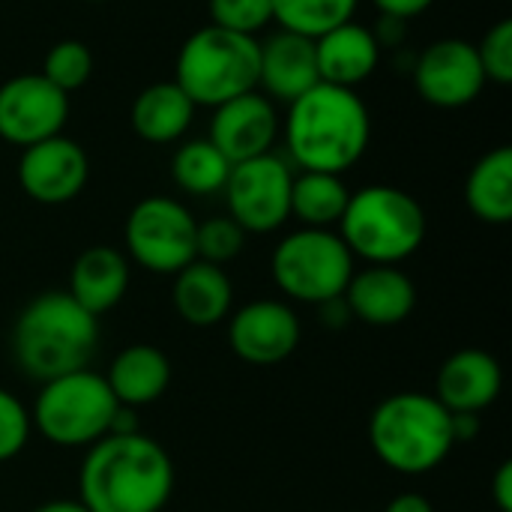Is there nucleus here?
Masks as SVG:
<instances>
[{
	"instance_id": "7c9ffc66",
	"label": "nucleus",
	"mask_w": 512,
	"mask_h": 512,
	"mask_svg": "<svg viewBox=\"0 0 512 512\" xmlns=\"http://www.w3.org/2000/svg\"><path fill=\"white\" fill-rule=\"evenodd\" d=\"M486 81L495 84H510L512 81V21L501 18L495 27L486 30L483 42L477 45Z\"/></svg>"
},
{
	"instance_id": "9b49d317",
	"label": "nucleus",
	"mask_w": 512,
	"mask_h": 512,
	"mask_svg": "<svg viewBox=\"0 0 512 512\" xmlns=\"http://www.w3.org/2000/svg\"><path fill=\"white\" fill-rule=\"evenodd\" d=\"M69 120V93L54 87L42 72H24L0 84V138L30 147L63 135Z\"/></svg>"
},
{
	"instance_id": "a211bd4d",
	"label": "nucleus",
	"mask_w": 512,
	"mask_h": 512,
	"mask_svg": "<svg viewBox=\"0 0 512 512\" xmlns=\"http://www.w3.org/2000/svg\"><path fill=\"white\" fill-rule=\"evenodd\" d=\"M318 81L315 39L279 30L258 42V87L267 90V99L294 102Z\"/></svg>"
},
{
	"instance_id": "a878e982",
	"label": "nucleus",
	"mask_w": 512,
	"mask_h": 512,
	"mask_svg": "<svg viewBox=\"0 0 512 512\" xmlns=\"http://www.w3.org/2000/svg\"><path fill=\"white\" fill-rule=\"evenodd\" d=\"M228 174H231V162L216 150L210 138H192L180 144L171 159V177L189 195L222 192Z\"/></svg>"
},
{
	"instance_id": "f3484780",
	"label": "nucleus",
	"mask_w": 512,
	"mask_h": 512,
	"mask_svg": "<svg viewBox=\"0 0 512 512\" xmlns=\"http://www.w3.org/2000/svg\"><path fill=\"white\" fill-rule=\"evenodd\" d=\"M504 387L501 363L480 348L456 351L444 360L435 378V399L450 414H480L498 402Z\"/></svg>"
},
{
	"instance_id": "9d476101",
	"label": "nucleus",
	"mask_w": 512,
	"mask_h": 512,
	"mask_svg": "<svg viewBox=\"0 0 512 512\" xmlns=\"http://www.w3.org/2000/svg\"><path fill=\"white\" fill-rule=\"evenodd\" d=\"M291 183V165L273 153L231 165L222 189L228 216L246 234H270L282 228L291 219Z\"/></svg>"
},
{
	"instance_id": "72a5a7b5",
	"label": "nucleus",
	"mask_w": 512,
	"mask_h": 512,
	"mask_svg": "<svg viewBox=\"0 0 512 512\" xmlns=\"http://www.w3.org/2000/svg\"><path fill=\"white\" fill-rule=\"evenodd\" d=\"M492 498L501 512H512V462H504L492 480Z\"/></svg>"
},
{
	"instance_id": "2eb2a0df",
	"label": "nucleus",
	"mask_w": 512,
	"mask_h": 512,
	"mask_svg": "<svg viewBox=\"0 0 512 512\" xmlns=\"http://www.w3.org/2000/svg\"><path fill=\"white\" fill-rule=\"evenodd\" d=\"M276 135L279 114L273 108V99H267L258 90L240 93L213 108L210 141L231 165L270 153Z\"/></svg>"
},
{
	"instance_id": "412c9836",
	"label": "nucleus",
	"mask_w": 512,
	"mask_h": 512,
	"mask_svg": "<svg viewBox=\"0 0 512 512\" xmlns=\"http://www.w3.org/2000/svg\"><path fill=\"white\" fill-rule=\"evenodd\" d=\"M171 303L189 327H216L231 312L234 285L222 267L195 258L174 273Z\"/></svg>"
},
{
	"instance_id": "f8f14e48",
	"label": "nucleus",
	"mask_w": 512,
	"mask_h": 512,
	"mask_svg": "<svg viewBox=\"0 0 512 512\" xmlns=\"http://www.w3.org/2000/svg\"><path fill=\"white\" fill-rule=\"evenodd\" d=\"M414 84L417 93L438 108L471 105L486 87L477 45L456 36L432 42L414 63Z\"/></svg>"
},
{
	"instance_id": "1a4fd4ad",
	"label": "nucleus",
	"mask_w": 512,
	"mask_h": 512,
	"mask_svg": "<svg viewBox=\"0 0 512 512\" xmlns=\"http://www.w3.org/2000/svg\"><path fill=\"white\" fill-rule=\"evenodd\" d=\"M195 216L168 195H150L138 201L126 216V249L135 264L150 273L174 276L195 261Z\"/></svg>"
},
{
	"instance_id": "dca6fc26",
	"label": "nucleus",
	"mask_w": 512,
	"mask_h": 512,
	"mask_svg": "<svg viewBox=\"0 0 512 512\" xmlns=\"http://www.w3.org/2000/svg\"><path fill=\"white\" fill-rule=\"evenodd\" d=\"M348 312L369 327H396L417 306V288L399 264H369L366 270H354L345 294Z\"/></svg>"
},
{
	"instance_id": "e433bc0d",
	"label": "nucleus",
	"mask_w": 512,
	"mask_h": 512,
	"mask_svg": "<svg viewBox=\"0 0 512 512\" xmlns=\"http://www.w3.org/2000/svg\"><path fill=\"white\" fill-rule=\"evenodd\" d=\"M33 512H87V507L81 501H48Z\"/></svg>"
},
{
	"instance_id": "7ed1b4c3",
	"label": "nucleus",
	"mask_w": 512,
	"mask_h": 512,
	"mask_svg": "<svg viewBox=\"0 0 512 512\" xmlns=\"http://www.w3.org/2000/svg\"><path fill=\"white\" fill-rule=\"evenodd\" d=\"M99 345V318L66 291L33 297L12 327V354L30 381H54L90 366Z\"/></svg>"
},
{
	"instance_id": "c9c22d12",
	"label": "nucleus",
	"mask_w": 512,
	"mask_h": 512,
	"mask_svg": "<svg viewBox=\"0 0 512 512\" xmlns=\"http://www.w3.org/2000/svg\"><path fill=\"white\" fill-rule=\"evenodd\" d=\"M384 512H435V510H432V504H429L423 495H417V492H405V495L393 498Z\"/></svg>"
},
{
	"instance_id": "5701e85b",
	"label": "nucleus",
	"mask_w": 512,
	"mask_h": 512,
	"mask_svg": "<svg viewBox=\"0 0 512 512\" xmlns=\"http://www.w3.org/2000/svg\"><path fill=\"white\" fill-rule=\"evenodd\" d=\"M192 117L195 102L174 81H156L132 102V129L150 144H171L183 138Z\"/></svg>"
},
{
	"instance_id": "4be33fe9",
	"label": "nucleus",
	"mask_w": 512,
	"mask_h": 512,
	"mask_svg": "<svg viewBox=\"0 0 512 512\" xmlns=\"http://www.w3.org/2000/svg\"><path fill=\"white\" fill-rule=\"evenodd\" d=\"M105 381H108L117 405H123V408L153 405L156 399L165 396V390L171 384V363L153 345H129L111 360Z\"/></svg>"
},
{
	"instance_id": "cd10ccee",
	"label": "nucleus",
	"mask_w": 512,
	"mask_h": 512,
	"mask_svg": "<svg viewBox=\"0 0 512 512\" xmlns=\"http://www.w3.org/2000/svg\"><path fill=\"white\" fill-rule=\"evenodd\" d=\"M42 75L60 87L63 93H72L78 87H84L93 75V54L81 39H60L48 48L45 63H42Z\"/></svg>"
},
{
	"instance_id": "b1692460",
	"label": "nucleus",
	"mask_w": 512,
	"mask_h": 512,
	"mask_svg": "<svg viewBox=\"0 0 512 512\" xmlns=\"http://www.w3.org/2000/svg\"><path fill=\"white\" fill-rule=\"evenodd\" d=\"M465 201L471 213L489 225H507L512 219V150H489L468 174Z\"/></svg>"
},
{
	"instance_id": "6ab92c4d",
	"label": "nucleus",
	"mask_w": 512,
	"mask_h": 512,
	"mask_svg": "<svg viewBox=\"0 0 512 512\" xmlns=\"http://www.w3.org/2000/svg\"><path fill=\"white\" fill-rule=\"evenodd\" d=\"M315 60H318L321 81L354 90L378 69L381 45H378L372 27L357 24L351 18L315 39Z\"/></svg>"
},
{
	"instance_id": "f704fd0d",
	"label": "nucleus",
	"mask_w": 512,
	"mask_h": 512,
	"mask_svg": "<svg viewBox=\"0 0 512 512\" xmlns=\"http://www.w3.org/2000/svg\"><path fill=\"white\" fill-rule=\"evenodd\" d=\"M405 24H408V21H402V18L381 15V24H378L372 33H375L378 45H399V42L405 39Z\"/></svg>"
},
{
	"instance_id": "393cba45",
	"label": "nucleus",
	"mask_w": 512,
	"mask_h": 512,
	"mask_svg": "<svg viewBox=\"0 0 512 512\" xmlns=\"http://www.w3.org/2000/svg\"><path fill=\"white\" fill-rule=\"evenodd\" d=\"M351 189L342 174L324 171H300L291 183V216L303 222V228H330L339 225L348 207Z\"/></svg>"
},
{
	"instance_id": "20e7f679",
	"label": "nucleus",
	"mask_w": 512,
	"mask_h": 512,
	"mask_svg": "<svg viewBox=\"0 0 512 512\" xmlns=\"http://www.w3.org/2000/svg\"><path fill=\"white\" fill-rule=\"evenodd\" d=\"M369 444L390 471L429 474L456 447L450 411L429 393H393L369 417Z\"/></svg>"
},
{
	"instance_id": "ddd939ff",
	"label": "nucleus",
	"mask_w": 512,
	"mask_h": 512,
	"mask_svg": "<svg viewBox=\"0 0 512 512\" xmlns=\"http://www.w3.org/2000/svg\"><path fill=\"white\" fill-rule=\"evenodd\" d=\"M90 162L78 141L66 135L45 138L21 150L18 183L27 198L39 204H66L87 186Z\"/></svg>"
},
{
	"instance_id": "4c0bfd02",
	"label": "nucleus",
	"mask_w": 512,
	"mask_h": 512,
	"mask_svg": "<svg viewBox=\"0 0 512 512\" xmlns=\"http://www.w3.org/2000/svg\"><path fill=\"white\" fill-rule=\"evenodd\" d=\"M87 3H102V0H87Z\"/></svg>"
},
{
	"instance_id": "c756f323",
	"label": "nucleus",
	"mask_w": 512,
	"mask_h": 512,
	"mask_svg": "<svg viewBox=\"0 0 512 512\" xmlns=\"http://www.w3.org/2000/svg\"><path fill=\"white\" fill-rule=\"evenodd\" d=\"M273 21V3L270 0H210V24L255 36Z\"/></svg>"
},
{
	"instance_id": "f03ea898",
	"label": "nucleus",
	"mask_w": 512,
	"mask_h": 512,
	"mask_svg": "<svg viewBox=\"0 0 512 512\" xmlns=\"http://www.w3.org/2000/svg\"><path fill=\"white\" fill-rule=\"evenodd\" d=\"M372 117L351 87L318 81L312 90L288 102L285 147L300 171L345 174L369 150Z\"/></svg>"
},
{
	"instance_id": "6e6552de",
	"label": "nucleus",
	"mask_w": 512,
	"mask_h": 512,
	"mask_svg": "<svg viewBox=\"0 0 512 512\" xmlns=\"http://www.w3.org/2000/svg\"><path fill=\"white\" fill-rule=\"evenodd\" d=\"M273 279L297 303L321 306L345 294L354 276V255L330 228H300L273 249Z\"/></svg>"
},
{
	"instance_id": "0eeeda50",
	"label": "nucleus",
	"mask_w": 512,
	"mask_h": 512,
	"mask_svg": "<svg viewBox=\"0 0 512 512\" xmlns=\"http://www.w3.org/2000/svg\"><path fill=\"white\" fill-rule=\"evenodd\" d=\"M117 408L105 375L81 369L42 384L30 423L48 444L81 450L111 432Z\"/></svg>"
},
{
	"instance_id": "bb28decb",
	"label": "nucleus",
	"mask_w": 512,
	"mask_h": 512,
	"mask_svg": "<svg viewBox=\"0 0 512 512\" xmlns=\"http://www.w3.org/2000/svg\"><path fill=\"white\" fill-rule=\"evenodd\" d=\"M270 3H273V21H279V30L318 39L327 30L351 21L360 0H270Z\"/></svg>"
},
{
	"instance_id": "423d86ee",
	"label": "nucleus",
	"mask_w": 512,
	"mask_h": 512,
	"mask_svg": "<svg viewBox=\"0 0 512 512\" xmlns=\"http://www.w3.org/2000/svg\"><path fill=\"white\" fill-rule=\"evenodd\" d=\"M174 84L198 105H222L258 87V39L207 24L195 30L174 69Z\"/></svg>"
},
{
	"instance_id": "f257e3e1",
	"label": "nucleus",
	"mask_w": 512,
	"mask_h": 512,
	"mask_svg": "<svg viewBox=\"0 0 512 512\" xmlns=\"http://www.w3.org/2000/svg\"><path fill=\"white\" fill-rule=\"evenodd\" d=\"M78 492L87 512H162L174 492V465L141 432L105 435L87 447Z\"/></svg>"
},
{
	"instance_id": "473e14b6",
	"label": "nucleus",
	"mask_w": 512,
	"mask_h": 512,
	"mask_svg": "<svg viewBox=\"0 0 512 512\" xmlns=\"http://www.w3.org/2000/svg\"><path fill=\"white\" fill-rule=\"evenodd\" d=\"M435 0H375V6L381 9V15H390V18H414V15H423Z\"/></svg>"
},
{
	"instance_id": "2f4dec72",
	"label": "nucleus",
	"mask_w": 512,
	"mask_h": 512,
	"mask_svg": "<svg viewBox=\"0 0 512 512\" xmlns=\"http://www.w3.org/2000/svg\"><path fill=\"white\" fill-rule=\"evenodd\" d=\"M30 432H33L30 411L0 387V462L15 459L27 447Z\"/></svg>"
},
{
	"instance_id": "aec40b11",
	"label": "nucleus",
	"mask_w": 512,
	"mask_h": 512,
	"mask_svg": "<svg viewBox=\"0 0 512 512\" xmlns=\"http://www.w3.org/2000/svg\"><path fill=\"white\" fill-rule=\"evenodd\" d=\"M129 291V261L114 246H90L84 249L72 270L66 294L87 309L90 315L111 312Z\"/></svg>"
},
{
	"instance_id": "4468645a",
	"label": "nucleus",
	"mask_w": 512,
	"mask_h": 512,
	"mask_svg": "<svg viewBox=\"0 0 512 512\" xmlns=\"http://www.w3.org/2000/svg\"><path fill=\"white\" fill-rule=\"evenodd\" d=\"M300 318L282 300H255L243 306L228 324V342L243 363L276 366L300 345Z\"/></svg>"
},
{
	"instance_id": "c85d7f7f",
	"label": "nucleus",
	"mask_w": 512,
	"mask_h": 512,
	"mask_svg": "<svg viewBox=\"0 0 512 512\" xmlns=\"http://www.w3.org/2000/svg\"><path fill=\"white\" fill-rule=\"evenodd\" d=\"M246 231L231 216H213L198 225L195 231V258L207 264H228L243 252Z\"/></svg>"
},
{
	"instance_id": "39448f33",
	"label": "nucleus",
	"mask_w": 512,
	"mask_h": 512,
	"mask_svg": "<svg viewBox=\"0 0 512 512\" xmlns=\"http://www.w3.org/2000/svg\"><path fill=\"white\" fill-rule=\"evenodd\" d=\"M339 237L354 258L369 264H399L426 240V213L414 195L396 186H366L351 192L339 219Z\"/></svg>"
}]
</instances>
